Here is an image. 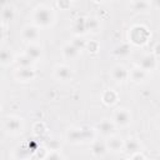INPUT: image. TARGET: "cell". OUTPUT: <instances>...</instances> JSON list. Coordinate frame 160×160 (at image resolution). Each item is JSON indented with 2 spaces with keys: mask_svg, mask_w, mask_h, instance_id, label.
<instances>
[{
  "mask_svg": "<svg viewBox=\"0 0 160 160\" xmlns=\"http://www.w3.org/2000/svg\"><path fill=\"white\" fill-rule=\"evenodd\" d=\"M111 78L115 81L121 82V81H124V80H126L129 78V72H128V70L122 65H116L111 70Z\"/></svg>",
  "mask_w": 160,
  "mask_h": 160,
  "instance_id": "cell-11",
  "label": "cell"
},
{
  "mask_svg": "<svg viewBox=\"0 0 160 160\" xmlns=\"http://www.w3.org/2000/svg\"><path fill=\"white\" fill-rule=\"evenodd\" d=\"M124 141L120 136H115V135H111L109 136V139L106 140V145H108V149L111 150V151H120L122 148H124Z\"/></svg>",
  "mask_w": 160,
  "mask_h": 160,
  "instance_id": "cell-12",
  "label": "cell"
},
{
  "mask_svg": "<svg viewBox=\"0 0 160 160\" xmlns=\"http://www.w3.org/2000/svg\"><path fill=\"white\" fill-rule=\"evenodd\" d=\"M130 38H131V41L136 45H140V44H144L146 42L148 38H149V31L144 26H134L131 29V32H130Z\"/></svg>",
  "mask_w": 160,
  "mask_h": 160,
  "instance_id": "cell-4",
  "label": "cell"
},
{
  "mask_svg": "<svg viewBox=\"0 0 160 160\" xmlns=\"http://www.w3.org/2000/svg\"><path fill=\"white\" fill-rule=\"evenodd\" d=\"M112 120L118 126H126L131 122V112L128 109H116Z\"/></svg>",
  "mask_w": 160,
  "mask_h": 160,
  "instance_id": "cell-5",
  "label": "cell"
},
{
  "mask_svg": "<svg viewBox=\"0 0 160 160\" xmlns=\"http://www.w3.org/2000/svg\"><path fill=\"white\" fill-rule=\"evenodd\" d=\"M11 61H12V54L10 52V50L2 49V51H1V64L5 66V65L10 64Z\"/></svg>",
  "mask_w": 160,
  "mask_h": 160,
  "instance_id": "cell-23",
  "label": "cell"
},
{
  "mask_svg": "<svg viewBox=\"0 0 160 160\" xmlns=\"http://www.w3.org/2000/svg\"><path fill=\"white\" fill-rule=\"evenodd\" d=\"M154 1V4L158 6V8H160V0H152Z\"/></svg>",
  "mask_w": 160,
  "mask_h": 160,
  "instance_id": "cell-29",
  "label": "cell"
},
{
  "mask_svg": "<svg viewBox=\"0 0 160 160\" xmlns=\"http://www.w3.org/2000/svg\"><path fill=\"white\" fill-rule=\"evenodd\" d=\"M99 28V22L96 19H88L86 20V29L88 30H96Z\"/></svg>",
  "mask_w": 160,
  "mask_h": 160,
  "instance_id": "cell-25",
  "label": "cell"
},
{
  "mask_svg": "<svg viewBox=\"0 0 160 160\" xmlns=\"http://www.w3.org/2000/svg\"><path fill=\"white\" fill-rule=\"evenodd\" d=\"M115 55L122 58V56H128L130 54V46L128 44H121L120 46H118L115 50H114Z\"/></svg>",
  "mask_w": 160,
  "mask_h": 160,
  "instance_id": "cell-21",
  "label": "cell"
},
{
  "mask_svg": "<svg viewBox=\"0 0 160 160\" xmlns=\"http://www.w3.org/2000/svg\"><path fill=\"white\" fill-rule=\"evenodd\" d=\"M124 149L126 151H129V152H135V151H139L141 149V145H140V142L136 139H132L131 138V139H129V140L125 141Z\"/></svg>",
  "mask_w": 160,
  "mask_h": 160,
  "instance_id": "cell-16",
  "label": "cell"
},
{
  "mask_svg": "<svg viewBox=\"0 0 160 160\" xmlns=\"http://www.w3.org/2000/svg\"><path fill=\"white\" fill-rule=\"evenodd\" d=\"M74 30L78 32V34H82L85 32L88 29H86V20L84 19H78L75 25H74Z\"/></svg>",
  "mask_w": 160,
  "mask_h": 160,
  "instance_id": "cell-22",
  "label": "cell"
},
{
  "mask_svg": "<svg viewBox=\"0 0 160 160\" xmlns=\"http://www.w3.org/2000/svg\"><path fill=\"white\" fill-rule=\"evenodd\" d=\"M54 12L50 8L45 5H40L35 9L32 14V20L38 28H48L54 22Z\"/></svg>",
  "mask_w": 160,
  "mask_h": 160,
  "instance_id": "cell-1",
  "label": "cell"
},
{
  "mask_svg": "<svg viewBox=\"0 0 160 160\" xmlns=\"http://www.w3.org/2000/svg\"><path fill=\"white\" fill-rule=\"evenodd\" d=\"M94 134H92V129H88V128H79V129H71L68 132V140L70 142L74 144H79V142H84L89 139H92Z\"/></svg>",
  "mask_w": 160,
  "mask_h": 160,
  "instance_id": "cell-2",
  "label": "cell"
},
{
  "mask_svg": "<svg viewBox=\"0 0 160 160\" xmlns=\"http://www.w3.org/2000/svg\"><path fill=\"white\" fill-rule=\"evenodd\" d=\"M48 158H50V159H60V158H61V155H60V154L54 152V154H49V155H48Z\"/></svg>",
  "mask_w": 160,
  "mask_h": 160,
  "instance_id": "cell-28",
  "label": "cell"
},
{
  "mask_svg": "<svg viewBox=\"0 0 160 160\" xmlns=\"http://www.w3.org/2000/svg\"><path fill=\"white\" fill-rule=\"evenodd\" d=\"M32 62H34V60H32L29 55H26V54L20 55V56L16 59L18 68H29V66H32Z\"/></svg>",
  "mask_w": 160,
  "mask_h": 160,
  "instance_id": "cell-19",
  "label": "cell"
},
{
  "mask_svg": "<svg viewBox=\"0 0 160 160\" xmlns=\"http://www.w3.org/2000/svg\"><path fill=\"white\" fill-rule=\"evenodd\" d=\"M21 38L26 41H34L39 38V29L34 25H26L21 30Z\"/></svg>",
  "mask_w": 160,
  "mask_h": 160,
  "instance_id": "cell-10",
  "label": "cell"
},
{
  "mask_svg": "<svg viewBox=\"0 0 160 160\" xmlns=\"http://www.w3.org/2000/svg\"><path fill=\"white\" fill-rule=\"evenodd\" d=\"M2 126H4L5 131H8L10 134H18L22 130V120L16 116H9V118L4 119Z\"/></svg>",
  "mask_w": 160,
  "mask_h": 160,
  "instance_id": "cell-3",
  "label": "cell"
},
{
  "mask_svg": "<svg viewBox=\"0 0 160 160\" xmlns=\"http://www.w3.org/2000/svg\"><path fill=\"white\" fill-rule=\"evenodd\" d=\"M145 75H146V71L142 70L141 68H136V69H132L131 72L129 74V76L131 78L132 81L135 82H139V81H142L145 79Z\"/></svg>",
  "mask_w": 160,
  "mask_h": 160,
  "instance_id": "cell-17",
  "label": "cell"
},
{
  "mask_svg": "<svg viewBox=\"0 0 160 160\" xmlns=\"http://www.w3.org/2000/svg\"><path fill=\"white\" fill-rule=\"evenodd\" d=\"M14 16H15V11L11 6H4L2 8V11H1V19L4 22H10L14 20Z\"/></svg>",
  "mask_w": 160,
  "mask_h": 160,
  "instance_id": "cell-18",
  "label": "cell"
},
{
  "mask_svg": "<svg viewBox=\"0 0 160 160\" xmlns=\"http://www.w3.org/2000/svg\"><path fill=\"white\" fill-rule=\"evenodd\" d=\"M156 125H158V128L160 129V116H159V119H158V121H156Z\"/></svg>",
  "mask_w": 160,
  "mask_h": 160,
  "instance_id": "cell-30",
  "label": "cell"
},
{
  "mask_svg": "<svg viewBox=\"0 0 160 160\" xmlns=\"http://www.w3.org/2000/svg\"><path fill=\"white\" fill-rule=\"evenodd\" d=\"M116 99H118V95L112 90H106L102 94V102L106 105H112L114 102H116Z\"/></svg>",
  "mask_w": 160,
  "mask_h": 160,
  "instance_id": "cell-20",
  "label": "cell"
},
{
  "mask_svg": "<svg viewBox=\"0 0 160 160\" xmlns=\"http://www.w3.org/2000/svg\"><path fill=\"white\" fill-rule=\"evenodd\" d=\"M25 54L26 55H29L34 61H36L40 56H41V54H42V50H41V48L39 46V45H36V44H32V42H30L28 46H26V50H25Z\"/></svg>",
  "mask_w": 160,
  "mask_h": 160,
  "instance_id": "cell-14",
  "label": "cell"
},
{
  "mask_svg": "<svg viewBox=\"0 0 160 160\" xmlns=\"http://www.w3.org/2000/svg\"><path fill=\"white\" fill-rule=\"evenodd\" d=\"M70 4H71V1L70 0H58V5H59V8H61V9H68L69 6H70Z\"/></svg>",
  "mask_w": 160,
  "mask_h": 160,
  "instance_id": "cell-26",
  "label": "cell"
},
{
  "mask_svg": "<svg viewBox=\"0 0 160 160\" xmlns=\"http://www.w3.org/2000/svg\"><path fill=\"white\" fill-rule=\"evenodd\" d=\"M54 76L59 81H69L72 78V71L66 65H58L54 69Z\"/></svg>",
  "mask_w": 160,
  "mask_h": 160,
  "instance_id": "cell-7",
  "label": "cell"
},
{
  "mask_svg": "<svg viewBox=\"0 0 160 160\" xmlns=\"http://www.w3.org/2000/svg\"><path fill=\"white\" fill-rule=\"evenodd\" d=\"M108 145L106 141H101V140H95L91 145V154L95 158H104L108 152Z\"/></svg>",
  "mask_w": 160,
  "mask_h": 160,
  "instance_id": "cell-9",
  "label": "cell"
},
{
  "mask_svg": "<svg viewBox=\"0 0 160 160\" xmlns=\"http://www.w3.org/2000/svg\"><path fill=\"white\" fill-rule=\"evenodd\" d=\"M115 129H116V124L114 122V120H109V119H104L96 125V130L102 136H108V138L114 134Z\"/></svg>",
  "mask_w": 160,
  "mask_h": 160,
  "instance_id": "cell-6",
  "label": "cell"
},
{
  "mask_svg": "<svg viewBox=\"0 0 160 160\" xmlns=\"http://www.w3.org/2000/svg\"><path fill=\"white\" fill-rule=\"evenodd\" d=\"M130 158H131V159H145L146 156H145L144 154H141V152H140V150H139V151L132 152V154L130 155Z\"/></svg>",
  "mask_w": 160,
  "mask_h": 160,
  "instance_id": "cell-27",
  "label": "cell"
},
{
  "mask_svg": "<svg viewBox=\"0 0 160 160\" xmlns=\"http://www.w3.org/2000/svg\"><path fill=\"white\" fill-rule=\"evenodd\" d=\"M155 66H156V60H155V56L154 55L148 54V55H145V56L141 58V60H140V68L142 70L151 71V70L155 69Z\"/></svg>",
  "mask_w": 160,
  "mask_h": 160,
  "instance_id": "cell-13",
  "label": "cell"
},
{
  "mask_svg": "<svg viewBox=\"0 0 160 160\" xmlns=\"http://www.w3.org/2000/svg\"><path fill=\"white\" fill-rule=\"evenodd\" d=\"M71 44H72V45H75L80 51H81L82 49H85V48H86V42H85V40H84V39H81V38H75V39L71 41Z\"/></svg>",
  "mask_w": 160,
  "mask_h": 160,
  "instance_id": "cell-24",
  "label": "cell"
},
{
  "mask_svg": "<svg viewBox=\"0 0 160 160\" xmlns=\"http://www.w3.org/2000/svg\"><path fill=\"white\" fill-rule=\"evenodd\" d=\"M94 1H96V2H102V1H105V0H94Z\"/></svg>",
  "mask_w": 160,
  "mask_h": 160,
  "instance_id": "cell-31",
  "label": "cell"
},
{
  "mask_svg": "<svg viewBox=\"0 0 160 160\" xmlns=\"http://www.w3.org/2000/svg\"><path fill=\"white\" fill-rule=\"evenodd\" d=\"M35 70L29 66V68H18L15 71V78L19 81H31L35 78Z\"/></svg>",
  "mask_w": 160,
  "mask_h": 160,
  "instance_id": "cell-8",
  "label": "cell"
},
{
  "mask_svg": "<svg viewBox=\"0 0 160 160\" xmlns=\"http://www.w3.org/2000/svg\"><path fill=\"white\" fill-rule=\"evenodd\" d=\"M79 52H80V50L75 46V45H72L71 42L70 44H66L64 48H62V55H64V58H66V59H75L78 55H79Z\"/></svg>",
  "mask_w": 160,
  "mask_h": 160,
  "instance_id": "cell-15",
  "label": "cell"
}]
</instances>
